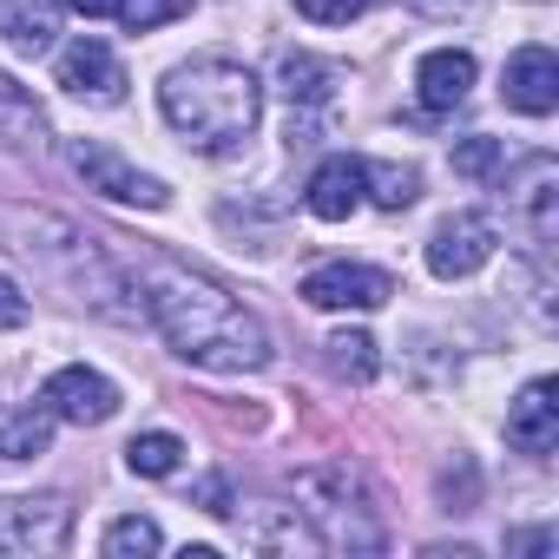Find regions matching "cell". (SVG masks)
I'll return each mask as SVG.
<instances>
[{"label":"cell","instance_id":"cell-1","mask_svg":"<svg viewBox=\"0 0 559 559\" xmlns=\"http://www.w3.org/2000/svg\"><path fill=\"white\" fill-rule=\"evenodd\" d=\"M145 317L198 369L243 376V369H263L270 362V330L230 290H217L211 276H198L185 263H165V257L145 263Z\"/></svg>","mask_w":559,"mask_h":559},{"label":"cell","instance_id":"cell-2","mask_svg":"<svg viewBox=\"0 0 559 559\" xmlns=\"http://www.w3.org/2000/svg\"><path fill=\"white\" fill-rule=\"evenodd\" d=\"M158 112H165V126H171L185 145H198V152H230V145H243V139L257 132V119H263V86H257L250 67H237V60H224V53H204V60H185V67L165 73Z\"/></svg>","mask_w":559,"mask_h":559},{"label":"cell","instance_id":"cell-3","mask_svg":"<svg viewBox=\"0 0 559 559\" xmlns=\"http://www.w3.org/2000/svg\"><path fill=\"white\" fill-rule=\"evenodd\" d=\"M304 493H310V513L323 520V539L330 546H382V526H376V507L362 493V480L349 467H317L304 474Z\"/></svg>","mask_w":559,"mask_h":559},{"label":"cell","instance_id":"cell-4","mask_svg":"<svg viewBox=\"0 0 559 559\" xmlns=\"http://www.w3.org/2000/svg\"><path fill=\"white\" fill-rule=\"evenodd\" d=\"M67 158H73V171L86 178V191H99V198H112V204H139V211H165V204H171L165 178H152V171H139V165H126L106 139H73V145H67Z\"/></svg>","mask_w":559,"mask_h":559},{"label":"cell","instance_id":"cell-5","mask_svg":"<svg viewBox=\"0 0 559 559\" xmlns=\"http://www.w3.org/2000/svg\"><path fill=\"white\" fill-rule=\"evenodd\" d=\"M395 297V276L369 263H323L304 276V304L310 310H382Z\"/></svg>","mask_w":559,"mask_h":559},{"label":"cell","instance_id":"cell-6","mask_svg":"<svg viewBox=\"0 0 559 559\" xmlns=\"http://www.w3.org/2000/svg\"><path fill=\"white\" fill-rule=\"evenodd\" d=\"M40 402H47V415H53V421H73V428H99V421H112V415H119V389H112L99 369H86V362H73V369L47 376Z\"/></svg>","mask_w":559,"mask_h":559},{"label":"cell","instance_id":"cell-7","mask_svg":"<svg viewBox=\"0 0 559 559\" xmlns=\"http://www.w3.org/2000/svg\"><path fill=\"white\" fill-rule=\"evenodd\" d=\"M73 507L60 500H0V552H67Z\"/></svg>","mask_w":559,"mask_h":559},{"label":"cell","instance_id":"cell-8","mask_svg":"<svg viewBox=\"0 0 559 559\" xmlns=\"http://www.w3.org/2000/svg\"><path fill=\"white\" fill-rule=\"evenodd\" d=\"M493 224L480 217V211H461V217H448L435 237H428V270L441 276V284H461V276H474L487 257H493Z\"/></svg>","mask_w":559,"mask_h":559},{"label":"cell","instance_id":"cell-9","mask_svg":"<svg viewBox=\"0 0 559 559\" xmlns=\"http://www.w3.org/2000/svg\"><path fill=\"white\" fill-rule=\"evenodd\" d=\"M60 86L80 93V99H93V106H119V99H126V67H119V53H112L106 40L80 34V40L60 53Z\"/></svg>","mask_w":559,"mask_h":559},{"label":"cell","instance_id":"cell-10","mask_svg":"<svg viewBox=\"0 0 559 559\" xmlns=\"http://www.w3.org/2000/svg\"><path fill=\"white\" fill-rule=\"evenodd\" d=\"M507 448H520V454H533V461H546V454L559 448V389H552V376L526 382L520 402L507 408Z\"/></svg>","mask_w":559,"mask_h":559},{"label":"cell","instance_id":"cell-11","mask_svg":"<svg viewBox=\"0 0 559 559\" xmlns=\"http://www.w3.org/2000/svg\"><path fill=\"white\" fill-rule=\"evenodd\" d=\"M500 99H507L513 112H526V119H546V112L559 106V60H552V47H520V53L507 60Z\"/></svg>","mask_w":559,"mask_h":559},{"label":"cell","instance_id":"cell-12","mask_svg":"<svg viewBox=\"0 0 559 559\" xmlns=\"http://www.w3.org/2000/svg\"><path fill=\"white\" fill-rule=\"evenodd\" d=\"M415 93H421L428 112H454V106H467V93H474V53H461V47H435V53H421V67H415Z\"/></svg>","mask_w":559,"mask_h":559},{"label":"cell","instance_id":"cell-13","mask_svg":"<svg viewBox=\"0 0 559 559\" xmlns=\"http://www.w3.org/2000/svg\"><path fill=\"white\" fill-rule=\"evenodd\" d=\"M356 204H362V158H349V152L323 158L310 178V211L323 224H343V217H356Z\"/></svg>","mask_w":559,"mask_h":559},{"label":"cell","instance_id":"cell-14","mask_svg":"<svg viewBox=\"0 0 559 559\" xmlns=\"http://www.w3.org/2000/svg\"><path fill=\"white\" fill-rule=\"evenodd\" d=\"M0 34H8L14 53L40 60L53 47V34H60V8L53 0H0Z\"/></svg>","mask_w":559,"mask_h":559},{"label":"cell","instance_id":"cell-15","mask_svg":"<svg viewBox=\"0 0 559 559\" xmlns=\"http://www.w3.org/2000/svg\"><path fill=\"white\" fill-rule=\"evenodd\" d=\"M47 441H53V415H47V402L34 408H0V461H34V454H47Z\"/></svg>","mask_w":559,"mask_h":559},{"label":"cell","instance_id":"cell-16","mask_svg":"<svg viewBox=\"0 0 559 559\" xmlns=\"http://www.w3.org/2000/svg\"><path fill=\"white\" fill-rule=\"evenodd\" d=\"M323 362H330V376H343V382H356V389H369V382L382 376L376 336H362V330H336V336L323 343Z\"/></svg>","mask_w":559,"mask_h":559},{"label":"cell","instance_id":"cell-17","mask_svg":"<svg viewBox=\"0 0 559 559\" xmlns=\"http://www.w3.org/2000/svg\"><path fill=\"white\" fill-rule=\"evenodd\" d=\"M0 139L8 145H47V112L34 106V93H21L8 73H0Z\"/></svg>","mask_w":559,"mask_h":559},{"label":"cell","instance_id":"cell-18","mask_svg":"<svg viewBox=\"0 0 559 559\" xmlns=\"http://www.w3.org/2000/svg\"><path fill=\"white\" fill-rule=\"evenodd\" d=\"M336 67L330 60H317V53H284V93H290V106H330V93H336Z\"/></svg>","mask_w":559,"mask_h":559},{"label":"cell","instance_id":"cell-19","mask_svg":"<svg viewBox=\"0 0 559 559\" xmlns=\"http://www.w3.org/2000/svg\"><path fill=\"white\" fill-rule=\"evenodd\" d=\"M178 461H185V441H178V435H165V428L132 435V448H126V467H132V474H145V480L178 474Z\"/></svg>","mask_w":559,"mask_h":559},{"label":"cell","instance_id":"cell-20","mask_svg":"<svg viewBox=\"0 0 559 559\" xmlns=\"http://www.w3.org/2000/svg\"><path fill=\"white\" fill-rule=\"evenodd\" d=\"M421 191L415 165H362V198H376L382 211H408Z\"/></svg>","mask_w":559,"mask_h":559},{"label":"cell","instance_id":"cell-21","mask_svg":"<svg viewBox=\"0 0 559 559\" xmlns=\"http://www.w3.org/2000/svg\"><path fill=\"white\" fill-rule=\"evenodd\" d=\"M106 559H145V552H158L165 546V533H158V520H145V513H126V520H112L106 526Z\"/></svg>","mask_w":559,"mask_h":559},{"label":"cell","instance_id":"cell-22","mask_svg":"<svg viewBox=\"0 0 559 559\" xmlns=\"http://www.w3.org/2000/svg\"><path fill=\"white\" fill-rule=\"evenodd\" d=\"M185 14H191V0H119V21H126L132 34H152V27L185 21Z\"/></svg>","mask_w":559,"mask_h":559},{"label":"cell","instance_id":"cell-23","mask_svg":"<svg viewBox=\"0 0 559 559\" xmlns=\"http://www.w3.org/2000/svg\"><path fill=\"white\" fill-rule=\"evenodd\" d=\"M454 171L461 178H493L500 171V139H461L454 145Z\"/></svg>","mask_w":559,"mask_h":559},{"label":"cell","instance_id":"cell-24","mask_svg":"<svg viewBox=\"0 0 559 559\" xmlns=\"http://www.w3.org/2000/svg\"><path fill=\"white\" fill-rule=\"evenodd\" d=\"M362 8H369V0H297V14L317 21V27H349Z\"/></svg>","mask_w":559,"mask_h":559},{"label":"cell","instance_id":"cell-25","mask_svg":"<svg viewBox=\"0 0 559 559\" xmlns=\"http://www.w3.org/2000/svg\"><path fill=\"white\" fill-rule=\"evenodd\" d=\"M0 330H27V297L14 276H0Z\"/></svg>","mask_w":559,"mask_h":559},{"label":"cell","instance_id":"cell-26","mask_svg":"<svg viewBox=\"0 0 559 559\" xmlns=\"http://www.w3.org/2000/svg\"><path fill=\"white\" fill-rule=\"evenodd\" d=\"M198 507H204V513H230V487H224L217 474H211V480H198Z\"/></svg>","mask_w":559,"mask_h":559},{"label":"cell","instance_id":"cell-27","mask_svg":"<svg viewBox=\"0 0 559 559\" xmlns=\"http://www.w3.org/2000/svg\"><path fill=\"white\" fill-rule=\"evenodd\" d=\"M73 14H86V21H112L119 14V0H67Z\"/></svg>","mask_w":559,"mask_h":559}]
</instances>
